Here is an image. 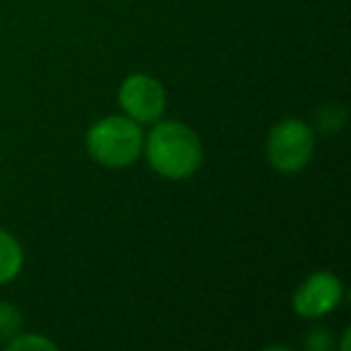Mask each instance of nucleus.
<instances>
[{
    "mask_svg": "<svg viewBox=\"0 0 351 351\" xmlns=\"http://www.w3.org/2000/svg\"><path fill=\"white\" fill-rule=\"evenodd\" d=\"M142 156L159 178L178 183L193 178L202 169L205 145L188 123L159 118L152 123L149 132H145Z\"/></svg>",
    "mask_w": 351,
    "mask_h": 351,
    "instance_id": "1",
    "label": "nucleus"
},
{
    "mask_svg": "<svg viewBox=\"0 0 351 351\" xmlns=\"http://www.w3.org/2000/svg\"><path fill=\"white\" fill-rule=\"evenodd\" d=\"M145 130L125 113H108L89 125L84 149L94 164L104 169H128L142 156Z\"/></svg>",
    "mask_w": 351,
    "mask_h": 351,
    "instance_id": "2",
    "label": "nucleus"
},
{
    "mask_svg": "<svg viewBox=\"0 0 351 351\" xmlns=\"http://www.w3.org/2000/svg\"><path fill=\"white\" fill-rule=\"evenodd\" d=\"M315 154V128L303 118L287 116L269 128L265 159L279 173H298Z\"/></svg>",
    "mask_w": 351,
    "mask_h": 351,
    "instance_id": "3",
    "label": "nucleus"
},
{
    "mask_svg": "<svg viewBox=\"0 0 351 351\" xmlns=\"http://www.w3.org/2000/svg\"><path fill=\"white\" fill-rule=\"evenodd\" d=\"M344 301V282L330 269L306 274L291 293V311L301 320H322Z\"/></svg>",
    "mask_w": 351,
    "mask_h": 351,
    "instance_id": "4",
    "label": "nucleus"
},
{
    "mask_svg": "<svg viewBox=\"0 0 351 351\" xmlns=\"http://www.w3.org/2000/svg\"><path fill=\"white\" fill-rule=\"evenodd\" d=\"M118 106L121 113L140 123L142 128L152 125L166 113V89L159 77L149 73H130L118 84Z\"/></svg>",
    "mask_w": 351,
    "mask_h": 351,
    "instance_id": "5",
    "label": "nucleus"
},
{
    "mask_svg": "<svg viewBox=\"0 0 351 351\" xmlns=\"http://www.w3.org/2000/svg\"><path fill=\"white\" fill-rule=\"evenodd\" d=\"M25 267V248L15 234L0 229V287L12 284Z\"/></svg>",
    "mask_w": 351,
    "mask_h": 351,
    "instance_id": "6",
    "label": "nucleus"
},
{
    "mask_svg": "<svg viewBox=\"0 0 351 351\" xmlns=\"http://www.w3.org/2000/svg\"><path fill=\"white\" fill-rule=\"evenodd\" d=\"M3 346L8 351H58V341L41 335V332H20Z\"/></svg>",
    "mask_w": 351,
    "mask_h": 351,
    "instance_id": "7",
    "label": "nucleus"
},
{
    "mask_svg": "<svg viewBox=\"0 0 351 351\" xmlns=\"http://www.w3.org/2000/svg\"><path fill=\"white\" fill-rule=\"evenodd\" d=\"M25 327V315L22 308L12 301H0V341L5 344L15 335H20Z\"/></svg>",
    "mask_w": 351,
    "mask_h": 351,
    "instance_id": "8",
    "label": "nucleus"
},
{
    "mask_svg": "<svg viewBox=\"0 0 351 351\" xmlns=\"http://www.w3.org/2000/svg\"><path fill=\"white\" fill-rule=\"evenodd\" d=\"M346 123V111L341 104H327L315 113V128L325 135L330 132H339Z\"/></svg>",
    "mask_w": 351,
    "mask_h": 351,
    "instance_id": "9",
    "label": "nucleus"
},
{
    "mask_svg": "<svg viewBox=\"0 0 351 351\" xmlns=\"http://www.w3.org/2000/svg\"><path fill=\"white\" fill-rule=\"evenodd\" d=\"M303 346L308 351H327L335 346V337L330 335L327 327H311L303 337Z\"/></svg>",
    "mask_w": 351,
    "mask_h": 351,
    "instance_id": "10",
    "label": "nucleus"
}]
</instances>
